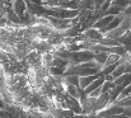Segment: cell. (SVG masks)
I'll return each mask as SVG.
<instances>
[{
	"label": "cell",
	"instance_id": "6da1fadb",
	"mask_svg": "<svg viewBox=\"0 0 131 118\" xmlns=\"http://www.w3.org/2000/svg\"><path fill=\"white\" fill-rule=\"evenodd\" d=\"M94 57V53L92 51H88V50H80V51H75V52H70V56L68 58L69 61V65H73V66H77V65H80L83 62H87L93 60Z\"/></svg>",
	"mask_w": 131,
	"mask_h": 118
},
{
	"label": "cell",
	"instance_id": "7a4b0ae2",
	"mask_svg": "<svg viewBox=\"0 0 131 118\" xmlns=\"http://www.w3.org/2000/svg\"><path fill=\"white\" fill-rule=\"evenodd\" d=\"M10 8L13 9V11L22 19L24 15H26V13H27V3H26V0H12V3H10Z\"/></svg>",
	"mask_w": 131,
	"mask_h": 118
},
{
	"label": "cell",
	"instance_id": "3957f363",
	"mask_svg": "<svg viewBox=\"0 0 131 118\" xmlns=\"http://www.w3.org/2000/svg\"><path fill=\"white\" fill-rule=\"evenodd\" d=\"M65 104H66V108L70 109V111H73L74 113H77V114H83V111H82V105H80L79 99H77V98H74V97L66 94Z\"/></svg>",
	"mask_w": 131,
	"mask_h": 118
},
{
	"label": "cell",
	"instance_id": "277c9868",
	"mask_svg": "<svg viewBox=\"0 0 131 118\" xmlns=\"http://www.w3.org/2000/svg\"><path fill=\"white\" fill-rule=\"evenodd\" d=\"M60 82H61L62 90H64L68 95H71V97H74V98H77V99L80 98V95H82V89H80L79 86H75V85H73V84H68V82L62 81L61 79H60Z\"/></svg>",
	"mask_w": 131,
	"mask_h": 118
},
{
	"label": "cell",
	"instance_id": "5b68a950",
	"mask_svg": "<svg viewBox=\"0 0 131 118\" xmlns=\"http://www.w3.org/2000/svg\"><path fill=\"white\" fill-rule=\"evenodd\" d=\"M104 80H106V78H104V76H99L98 79L93 80V81L88 85L85 89H83V90H82V93H83L84 95H89L92 91H94L95 89H98L99 86H102V84L104 82Z\"/></svg>",
	"mask_w": 131,
	"mask_h": 118
},
{
	"label": "cell",
	"instance_id": "8992f818",
	"mask_svg": "<svg viewBox=\"0 0 131 118\" xmlns=\"http://www.w3.org/2000/svg\"><path fill=\"white\" fill-rule=\"evenodd\" d=\"M99 76H103L102 75V73L99 71L98 74H94V75H89V76H83V78H79V88L83 90V89H85L88 85L93 81V80H95V79H98Z\"/></svg>",
	"mask_w": 131,
	"mask_h": 118
},
{
	"label": "cell",
	"instance_id": "52a82bcc",
	"mask_svg": "<svg viewBox=\"0 0 131 118\" xmlns=\"http://www.w3.org/2000/svg\"><path fill=\"white\" fill-rule=\"evenodd\" d=\"M78 10H87V11H93L95 10V4L94 0H79L78 4Z\"/></svg>",
	"mask_w": 131,
	"mask_h": 118
},
{
	"label": "cell",
	"instance_id": "ba28073f",
	"mask_svg": "<svg viewBox=\"0 0 131 118\" xmlns=\"http://www.w3.org/2000/svg\"><path fill=\"white\" fill-rule=\"evenodd\" d=\"M130 82H131V74H124V75H120L118 78L112 80L113 85H124V86H126Z\"/></svg>",
	"mask_w": 131,
	"mask_h": 118
},
{
	"label": "cell",
	"instance_id": "9c48e42d",
	"mask_svg": "<svg viewBox=\"0 0 131 118\" xmlns=\"http://www.w3.org/2000/svg\"><path fill=\"white\" fill-rule=\"evenodd\" d=\"M98 43L106 46V47H115V46H120V42L117 38H110V37H103L102 39L98 41Z\"/></svg>",
	"mask_w": 131,
	"mask_h": 118
},
{
	"label": "cell",
	"instance_id": "30bf717a",
	"mask_svg": "<svg viewBox=\"0 0 131 118\" xmlns=\"http://www.w3.org/2000/svg\"><path fill=\"white\" fill-rule=\"evenodd\" d=\"M52 66H56V67H61V69H66L69 66V61L68 60H64V58H60V57H56L53 56V60H52Z\"/></svg>",
	"mask_w": 131,
	"mask_h": 118
},
{
	"label": "cell",
	"instance_id": "8fae6325",
	"mask_svg": "<svg viewBox=\"0 0 131 118\" xmlns=\"http://www.w3.org/2000/svg\"><path fill=\"white\" fill-rule=\"evenodd\" d=\"M122 10H124V9H121L120 6L111 4V5L108 6V9L106 10L104 15H120V14H122Z\"/></svg>",
	"mask_w": 131,
	"mask_h": 118
},
{
	"label": "cell",
	"instance_id": "7c38bea8",
	"mask_svg": "<svg viewBox=\"0 0 131 118\" xmlns=\"http://www.w3.org/2000/svg\"><path fill=\"white\" fill-rule=\"evenodd\" d=\"M130 95H131V82L130 84H127V85L122 89V91L120 93V95H118V98L116 99V102L122 100V99H125V98H129Z\"/></svg>",
	"mask_w": 131,
	"mask_h": 118
},
{
	"label": "cell",
	"instance_id": "4fadbf2b",
	"mask_svg": "<svg viewBox=\"0 0 131 118\" xmlns=\"http://www.w3.org/2000/svg\"><path fill=\"white\" fill-rule=\"evenodd\" d=\"M107 55L108 53H94V57H93V60L98 64V65H101V66H103V64H104V61H106V58H107Z\"/></svg>",
	"mask_w": 131,
	"mask_h": 118
},
{
	"label": "cell",
	"instance_id": "5bb4252c",
	"mask_svg": "<svg viewBox=\"0 0 131 118\" xmlns=\"http://www.w3.org/2000/svg\"><path fill=\"white\" fill-rule=\"evenodd\" d=\"M111 4L120 6L121 9H125L126 6H129L131 4V0H111ZM124 11V10H122Z\"/></svg>",
	"mask_w": 131,
	"mask_h": 118
},
{
	"label": "cell",
	"instance_id": "9a60e30c",
	"mask_svg": "<svg viewBox=\"0 0 131 118\" xmlns=\"http://www.w3.org/2000/svg\"><path fill=\"white\" fill-rule=\"evenodd\" d=\"M122 14H124V15H129V17H131V4L129 5V6H126V8L124 9Z\"/></svg>",
	"mask_w": 131,
	"mask_h": 118
},
{
	"label": "cell",
	"instance_id": "2e32d148",
	"mask_svg": "<svg viewBox=\"0 0 131 118\" xmlns=\"http://www.w3.org/2000/svg\"><path fill=\"white\" fill-rule=\"evenodd\" d=\"M26 1L32 3V4H35V5H43V1H42V0H26Z\"/></svg>",
	"mask_w": 131,
	"mask_h": 118
},
{
	"label": "cell",
	"instance_id": "e0dca14e",
	"mask_svg": "<svg viewBox=\"0 0 131 118\" xmlns=\"http://www.w3.org/2000/svg\"><path fill=\"white\" fill-rule=\"evenodd\" d=\"M107 118H127L124 113H121V114H115V116H110V117H107Z\"/></svg>",
	"mask_w": 131,
	"mask_h": 118
},
{
	"label": "cell",
	"instance_id": "ac0fdd59",
	"mask_svg": "<svg viewBox=\"0 0 131 118\" xmlns=\"http://www.w3.org/2000/svg\"><path fill=\"white\" fill-rule=\"evenodd\" d=\"M26 118H37L36 116H33V114H31V113H28L27 116H26Z\"/></svg>",
	"mask_w": 131,
	"mask_h": 118
},
{
	"label": "cell",
	"instance_id": "d6986e66",
	"mask_svg": "<svg viewBox=\"0 0 131 118\" xmlns=\"http://www.w3.org/2000/svg\"><path fill=\"white\" fill-rule=\"evenodd\" d=\"M5 3H6V5H10V3H12V0H5Z\"/></svg>",
	"mask_w": 131,
	"mask_h": 118
},
{
	"label": "cell",
	"instance_id": "ffe728a7",
	"mask_svg": "<svg viewBox=\"0 0 131 118\" xmlns=\"http://www.w3.org/2000/svg\"><path fill=\"white\" fill-rule=\"evenodd\" d=\"M130 32H131V22H130Z\"/></svg>",
	"mask_w": 131,
	"mask_h": 118
},
{
	"label": "cell",
	"instance_id": "44dd1931",
	"mask_svg": "<svg viewBox=\"0 0 131 118\" xmlns=\"http://www.w3.org/2000/svg\"><path fill=\"white\" fill-rule=\"evenodd\" d=\"M129 98H130V99H131V95H130V97H129Z\"/></svg>",
	"mask_w": 131,
	"mask_h": 118
},
{
	"label": "cell",
	"instance_id": "7402d4cb",
	"mask_svg": "<svg viewBox=\"0 0 131 118\" xmlns=\"http://www.w3.org/2000/svg\"><path fill=\"white\" fill-rule=\"evenodd\" d=\"M129 118H131V116H130V117H129Z\"/></svg>",
	"mask_w": 131,
	"mask_h": 118
}]
</instances>
